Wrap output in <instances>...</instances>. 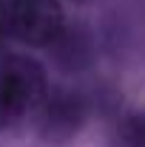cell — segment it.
Instances as JSON below:
<instances>
[{"label": "cell", "mask_w": 145, "mask_h": 147, "mask_svg": "<svg viewBox=\"0 0 145 147\" xmlns=\"http://www.w3.org/2000/svg\"><path fill=\"white\" fill-rule=\"evenodd\" d=\"M3 34H6V23H3V6H0V40H3Z\"/></svg>", "instance_id": "8992f818"}, {"label": "cell", "mask_w": 145, "mask_h": 147, "mask_svg": "<svg viewBox=\"0 0 145 147\" xmlns=\"http://www.w3.org/2000/svg\"><path fill=\"white\" fill-rule=\"evenodd\" d=\"M49 48H51L57 65L63 71H83L91 65V57H94V42H91V34L85 28H68L66 26L63 34Z\"/></svg>", "instance_id": "277c9868"}, {"label": "cell", "mask_w": 145, "mask_h": 147, "mask_svg": "<svg viewBox=\"0 0 145 147\" xmlns=\"http://www.w3.org/2000/svg\"><path fill=\"white\" fill-rule=\"evenodd\" d=\"M37 119V133L40 139L51 142V144H66L71 142L88 122V99L80 91L71 88H57L46 93V99L34 110Z\"/></svg>", "instance_id": "3957f363"}, {"label": "cell", "mask_w": 145, "mask_h": 147, "mask_svg": "<svg viewBox=\"0 0 145 147\" xmlns=\"http://www.w3.org/2000/svg\"><path fill=\"white\" fill-rule=\"evenodd\" d=\"M49 93L46 68L26 54L0 59V122H20L34 116Z\"/></svg>", "instance_id": "6da1fadb"}, {"label": "cell", "mask_w": 145, "mask_h": 147, "mask_svg": "<svg viewBox=\"0 0 145 147\" xmlns=\"http://www.w3.org/2000/svg\"><path fill=\"white\" fill-rule=\"evenodd\" d=\"M6 34L20 42L49 48L66 28V9L60 0H6L3 3Z\"/></svg>", "instance_id": "7a4b0ae2"}, {"label": "cell", "mask_w": 145, "mask_h": 147, "mask_svg": "<svg viewBox=\"0 0 145 147\" xmlns=\"http://www.w3.org/2000/svg\"><path fill=\"white\" fill-rule=\"evenodd\" d=\"M111 147H145V122L140 113H125L114 125Z\"/></svg>", "instance_id": "5b68a950"}]
</instances>
